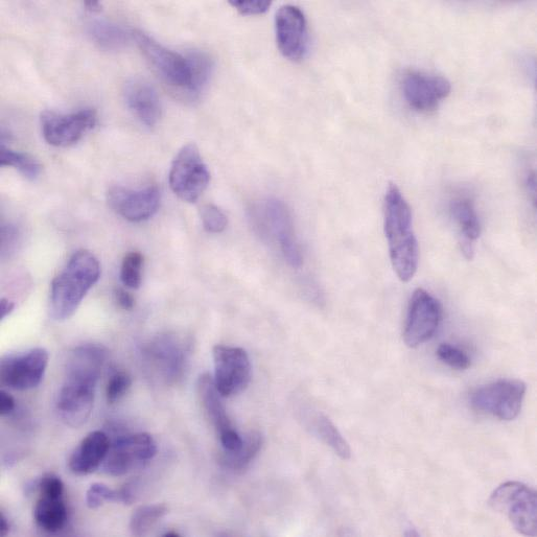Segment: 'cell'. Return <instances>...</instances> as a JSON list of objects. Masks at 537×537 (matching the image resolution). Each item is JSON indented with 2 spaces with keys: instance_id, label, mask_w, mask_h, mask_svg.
<instances>
[{
  "instance_id": "obj_1",
  "label": "cell",
  "mask_w": 537,
  "mask_h": 537,
  "mask_svg": "<svg viewBox=\"0 0 537 537\" xmlns=\"http://www.w3.org/2000/svg\"><path fill=\"white\" fill-rule=\"evenodd\" d=\"M106 359V348L98 344L78 346L70 354L57 400L58 413L67 426L79 428L87 422Z\"/></svg>"
},
{
  "instance_id": "obj_2",
  "label": "cell",
  "mask_w": 537,
  "mask_h": 537,
  "mask_svg": "<svg viewBox=\"0 0 537 537\" xmlns=\"http://www.w3.org/2000/svg\"><path fill=\"white\" fill-rule=\"evenodd\" d=\"M384 227L390 261L396 275L403 283L414 277L419 261L418 242L413 229L412 210L394 183L385 196Z\"/></svg>"
},
{
  "instance_id": "obj_3",
  "label": "cell",
  "mask_w": 537,
  "mask_h": 537,
  "mask_svg": "<svg viewBox=\"0 0 537 537\" xmlns=\"http://www.w3.org/2000/svg\"><path fill=\"white\" fill-rule=\"evenodd\" d=\"M100 276L101 266L96 256L86 250L76 252L52 284V317L64 321L74 316Z\"/></svg>"
},
{
  "instance_id": "obj_4",
  "label": "cell",
  "mask_w": 537,
  "mask_h": 537,
  "mask_svg": "<svg viewBox=\"0 0 537 537\" xmlns=\"http://www.w3.org/2000/svg\"><path fill=\"white\" fill-rule=\"evenodd\" d=\"M253 220L264 236L278 244L286 262L292 268H300L303 256L287 205L277 199H268L255 207Z\"/></svg>"
},
{
  "instance_id": "obj_5",
  "label": "cell",
  "mask_w": 537,
  "mask_h": 537,
  "mask_svg": "<svg viewBox=\"0 0 537 537\" xmlns=\"http://www.w3.org/2000/svg\"><path fill=\"white\" fill-rule=\"evenodd\" d=\"M489 505L507 517L520 534L537 535V497L534 489L521 482H506L490 496Z\"/></svg>"
},
{
  "instance_id": "obj_6",
  "label": "cell",
  "mask_w": 537,
  "mask_h": 537,
  "mask_svg": "<svg viewBox=\"0 0 537 537\" xmlns=\"http://www.w3.org/2000/svg\"><path fill=\"white\" fill-rule=\"evenodd\" d=\"M191 355V343L177 334H162L145 348L150 369L162 382L176 384L183 379Z\"/></svg>"
},
{
  "instance_id": "obj_7",
  "label": "cell",
  "mask_w": 537,
  "mask_h": 537,
  "mask_svg": "<svg viewBox=\"0 0 537 537\" xmlns=\"http://www.w3.org/2000/svg\"><path fill=\"white\" fill-rule=\"evenodd\" d=\"M526 390L520 380H500L476 389L470 401L476 411L510 422L520 415Z\"/></svg>"
},
{
  "instance_id": "obj_8",
  "label": "cell",
  "mask_w": 537,
  "mask_h": 537,
  "mask_svg": "<svg viewBox=\"0 0 537 537\" xmlns=\"http://www.w3.org/2000/svg\"><path fill=\"white\" fill-rule=\"evenodd\" d=\"M169 180L174 194L185 202L195 203L203 195L210 174L195 145H186L179 151L172 163Z\"/></svg>"
},
{
  "instance_id": "obj_9",
  "label": "cell",
  "mask_w": 537,
  "mask_h": 537,
  "mask_svg": "<svg viewBox=\"0 0 537 537\" xmlns=\"http://www.w3.org/2000/svg\"><path fill=\"white\" fill-rule=\"evenodd\" d=\"M442 318L440 302L428 291L413 293L405 323L404 341L410 348L429 342L436 334Z\"/></svg>"
},
{
  "instance_id": "obj_10",
  "label": "cell",
  "mask_w": 537,
  "mask_h": 537,
  "mask_svg": "<svg viewBox=\"0 0 537 537\" xmlns=\"http://www.w3.org/2000/svg\"><path fill=\"white\" fill-rule=\"evenodd\" d=\"M215 384L223 398L242 393L251 381V363L246 350L217 345L213 350Z\"/></svg>"
},
{
  "instance_id": "obj_11",
  "label": "cell",
  "mask_w": 537,
  "mask_h": 537,
  "mask_svg": "<svg viewBox=\"0 0 537 537\" xmlns=\"http://www.w3.org/2000/svg\"><path fill=\"white\" fill-rule=\"evenodd\" d=\"M156 454L157 445L150 434L125 435L111 442L103 468L111 476H124L135 466L152 460Z\"/></svg>"
},
{
  "instance_id": "obj_12",
  "label": "cell",
  "mask_w": 537,
  "mask_h": 537,
  "mask_svg": "<svg viewBox=\"0 0 537 537\" xmlns=\"http://www.w3.org/2000/svg\"><path fill=\"white\" fill-rule=\"evenodd\" d=\"M133 38L139 50L163 80L171 86L188 90L191 83V69L186 57L170 51L142 31H134Z\"/></svg>"
},
{
  "instance_id": "obj_13",
  "label": "cell",
  "mask_w": 537,
  "mask_h": 537,
  "mask_svg": "<svg viewBox=\"0 0 537 537\" xmlns=\"http://www.w3.org/2000/svg\"><path fill=\"white\" fill-rule=\"evenodd\" d=\"M50 356L44 348L9 355L0 363L2 385L14 390H30L39 386L49 365Z\"/></svg>"
},
{
  "instance_id": "obj_14",
  "label": "cell",
  "mask_w": 537,
  "mask_h": 537,
  "mask_svg": "<svg viewBox=\"0 0 537 537\" xmlns=\"http://www.w3.org/2000/svg\"><path fill=\"white\" fill-rule=\"evenodd\" d=\"M97 120V112L92 109L72 114L45 111L41 114L42 134L52 146H72L78 143L86 132L95 128Z\"/></svg>"
},
{
  "instance_id": "obj_15",
  "label": "cell",
  "mask_w": 537,
  "mask_h": 537,
  "mask_svg": "<svg viewBox=\"0 0 537 537\" xmlns=\"http://www.w3.org/2000/svg\"><path fill=\"white\" fill-rule=\"evenodd\" d=\"M198 394L203 409L218 434L224 452L239 451L243 446L244 438L233 427L222 402L223 396L218 391L214 379L207 373L198 381Z\"/></svg>"
},
{
  "instance_id": "obj_16",
  "label": "cell",
  "mask_w": 537,
  "mask_h": 537,
  "mask_svg": "<svg viewBox=\"0 0 537 537\" xmlns=\"http://www.w3.org/2000/svg\"><path fill=\"white\" fill-rule=\"evenodd\" d=\"M451 83L441 76L410 70L402 79L407 104L418 112H430L450 96Z\"/></svg>"
},
{
  "instance_id": "obj_17",
  "label": "cell",
  "mask_w": 537,
  "mask_h": 537,
  "mask_svg": "<svg viewBox=\"0 0 537 537\" xmlns=\"http://www.w3.org/2000/svg\"><path fill=\"white\" fill-rule=\"evenodd\" d=\"M276 41L282 54L298 61L308 51V23L305 14L295 6H284L275 17Z\"/></svg>"
},
{
  "instance_id": "obj_18",
  "label": "cell",
  "mask_w": 537,
  "mask_h": 537,
  "mask_svg": "<svg viewBox=\"0 0 537 537\" xmlns=\"http://www.w3.org/2000/svg\"><path fill=\"white\" fill-rule=\"evenodd\" d=\"M107 199L116 214L127 221L138 223L149 220L157 213L161 195L155 186L138 191L113 186Z\"/></svg>"
},
{
  "instance_id": "obj_19",
  "label": "cell",
  "mask_w": 537,
  "mask_h": 537,
  "mask_svg": "<svg viewBox=\"0 0 537 537\" xmlns=\"http://www.w3.org/2000/svg\"><path fill=\"white\" fill-rule=\"evenodd\" d=\"M297 416L303 427L330 447L341 459L348 460L352 457L348 442L328 416L305 403L299 404Z\"/></svg>"
},
{
  "instance_id": "obj_20",
  "label": "cell",
  "mask_w": 537,
  "mask_h": 537,
  "mask_svg": "<svg viewBox=\"0 0 537 537\" xmlns=\"http://www.w3.org/2000/svg\"><path fill=\"white\" fill-rule=\"evenodd\" d=\"M111 441L103 431L89 433L70 456V471L79 476L95 473L103 465L109 452Z\"/></svg>"
},
{
  "instance_id": "obj_21",
  "label": "cell",
  "mask_w": 537,
  "mask_h": 537,
  "mask_svg": "<svg viewBox=\"0 0 537 537\" xmlns=\"http://www.w3.org/2000/svg\"><path fill=\"white\" fill-rule=\"evenodd\" d=\"M129 109L147 127H154L161 118V103L157 91L149 83L132 80L125 88Z\"/></svg>"
},
{
  "instance_id": "obj_22",
  "label": "cell",
  "mask_w": 537,
  "mask_h": 537,
  "mask_svg": "<svg viewBox=\"0 0 537 537\" xmlns=\"http://www.w3.org/2000/svg\"><path fill=\"white\" fill-rule=\"evenodd\" d=\"M450 214L462 237V250L471 259L474 243L481 235V224L474 202L468 197H457L450 203Z\"/></svg>"
},
{
  "instance_id": "obj_23",
  "label": "cell",
  "mask_w": 537,
  "mask_h": 537,
  "mask_svg": "<svg viewBox=\"0 0 537 537\" xmlns=\"http://www.w3.org/2000/svg\"><path fill=\"white\" fill-rule=\"evenodd\" d=\"M34 520L46 532L62 530L68 520V511L63 499L40 497L34 507Z\"/></svg>"
},
{
  "instance_id": "obj_24",
  "label": "cell",
  "mask_w": 537,
  "mask_h": 537,
  "mask_svg": "<svg viewBox=\"0 0 537 537\" xmlns=\"http://www.w3.org/2000/svg\"><path fill=\"white\" fill-rule=\"evenodd\" d=\"M89 34L93 41L107 51L122 50L129 40L123 28L107 20L92 21L89 25Z\"/></svg>"
},
{
  "instance_id": "obj_25",
  "label": "cell",
  "mask_w": 537,
  "mask_h": 537,
  "mask_svg": "<svg viewBox=\"0 0 537 537\" xmlns=\"http://www.w3.org/2000/svg\"><path fill=\"white\" fill-rule=\"evenodd\" d=\"M264 443V437L260 432L252 431L245 438L242 448L237 452H224L221 457L226 468L233 471H244L250 463L259 455Z\"/></svg>"
},
{
  "instance_id": "obj_26",
  "label": "cell",
  "mask_w": 537,
  "mask_h": 537,
  "mask_svg": "<svg viewBox=\"0 0 537 537\" xmlns=\"http://www.w3.org/2000/svg\"><path fill=\"white\" fill-rule=\"evenodd\" d=\"M169 508L165 504H154L138 507L130 520L133 535H146L162 518L168 515Z\"/></svg>"
},
{
  "instance_id": "obj_27",
  "label": "cell",
  "mask_w": 537,
  "mask_h": 537,
  "mask_svg": "<svg viewBox=\"0 0 537 537\" xmlns=\"http://www.w3.org/2000/svg\"><path fill=\"white\" fill-rule=\"evenodd\" d=\"M186 59H188L191 69V83L188 91L191 95L196 96L199 95L208 83L210 76H212L213 60L207 54L200 51L191 52Z\"/></svg>"
},
{
  "instance_id": "obj_28",
  "label": "cell",
  "mask_w": 537,
  "mask_h": 537,
  "mask_svg": "<svg viewBox=\"0 0 537 537\" xmlns=\"http://www.w3.org/2000/svg\"><path fill=\"white\" fill-rule=\"evenodd\" d=\"M0 152V163L3 167H13L29 180H35L40 175V163L29 154L15 152L4 145Z\"/></svg>"
},
{
  "instance_id": "obj_29",
  "label": "cell",
  "mask_w": 537,
  "mask_h": 537,
  "mask_svg": "<svg viewBox=\"0 0 537 537\" xmlns=\"http://www.w3.org/2000/svg\"><path fill=\"white\" fill-rule=\"evenodd\" d=\"M144 256L139 252H130L125 256L121 269L123 284L136 290L143 282Z\"/></svg>"
},
{
  "instance_id": "obj_30",
  "label": "cell",
  "mask_w": 537,
  "mask_h": 537,
  "mask_svg": "<svg viewBox=\"0 0 537 537\" xmlns=\"http://www.w3.org/2000/svg\"><path fill=\"white\" fill-rule=\"evenodd\" d=\"M437 357L442 363L456 370H466L472 365L468 354L449 343H443L437 348Z\"/></svg>"
},
{
  "instance_id": "obj_31",
  "label": "cell",
  "mask_w": 537,
  "mask_h": 537,
  "mask_svg": "<svg viewBox=\"0 0 537 537\" xmlns=\"http://www.w3.org/2000/svg\"><path fill=\"white\" fill-rule=\"evenodd\" d=\"M105 502H119V490L111 489L103 483L92 484L86 493L87 506L97 509Z\"/></svg>"
},
{
  "instance_id": "obj_32",
  "label": "cell",
  "mask_w": 537,
  "mask_h": 537,
  "mask_svg": "<svg viewBox=\"0 0 537 537\" xmlns=\"http://www.w3.org/2000/svg\"><path fill=\"white\" fill-rule=\"evenodd\" d=\"M201 220L203 227L210 233L223 232L228 224L226 215L214 204H206L201 208Z\"/></svg>"
},
{
  "instance_id": "obj_33",
  "label": "cell",
  "mask_w": 537,
  "mask_h": 537,
  "mask_svg": "<svg viewBox=\"0 0 537 537\" xmlns=\"http://www.w3.org/2000/svg\"><path fill=\"white\" fill-rule=\"evenodd\" d=\"M131 385V378L126 372H115L114 375L110 377L106 388L108 403L114 404L123 399Z\"/></svg>"
},
{
  "instance_id": "obj_34",
  "label": "cell",
  "mask_w": 537,
  "mask_h": 537,
  "mask_svg": "<svg viewBox=\"0 0 537 537\" xmlns=\"http://www.w3.org/2000/svg\"><path fill=\"white\" fill-rule=\"evenodd\" d=\"M40 495L53 499H63L64 484L62 480L55 474H45L38 482Z\"/></svg>"
},
{
  "instance_id": "obj_35",
  "label": "cell",
  "mask_w": 537,
  "mask_h": 537,
  "mask_svg": "<svg viewBox=\"0 0 537 537\" xmlns=\"http://www.w3.org/2000/svg\"><path fill=\"white\" fill-rule=\"evenodd\" d=\"M229 4L243 15H259L266 13L271 2L267 0H254V2H242V0H230Z\"/></svg>"
},
{
  "instance_id": "obj_36",
  "label": "cell",
  "mask_w": 537,
  "mask_h": 537,
  "mask_svg": "<svg viewBox=\"0 0 537 537\" xmlns=\"http://www.w3.org/2000/svg\"><path fill=\"white\" fill-rule=\"evenodd\" d=\"M115 300L125 311H131L135 306L134 297L125 289L119 288L114 292Z\"/></svg>"
},
{
  "instance_id": "obj_37",
  "label": "cell",
  "mask_w": 537,
  "mask_h": 537,
  "mask_svg": "<svg viewBox=\"0 0 537 537\" xmlns=\"http://www.w3.org/2000/svg\"><path fill=\"white\" fill-rule=\"evenodd\" d=\"M15 406V400L10 393L6 391L0 392V414L3 416L11 414Z\"/></svg>"
},
{
  "instance_id": "obj_38",
  "label": "cell",
  "mask_w": 537,
  "mask_h": 537,
  "mask_svg": "<svg viewBox=\"0 0 537 537\" xmlns=\"http://www.w3.org/2000/svg\"><path fill=\"white\" fill-rule=\"evenodd\" d=\"M15 305L7 298L0 301V320H4L14 311Z\"/></svg>"
},
{
  "instance_id": "obj_39",
  "label": "cell",
  "mask_w": 537,
  "mask_h": 537,
  "mask_svg": "<svg viewBox=\"0 0 537 537\" xmlns=\"http://www.w3.org/2000/svg\"><path fill=\"white\" fill-rule=\"evenodd\" d=\"M10 532V524L3 512H0V535L7 536Z\"/></svg>"
},
{
  "instance_id": "obj_40",
  "label": "cell",
  "mask_w": 537,
  "mask_h": 537,
  "mask_svg": "<svg viewBox=\"0 0 537 537\" xmlns=\"http://www.w3.org/2000/svg\"><path fill=\"white\" fill-rule=\"evenodd\" d=\"M84 7L90 13H99L103 8L102 5L97 2V0H87V2L84 3Z\"/></svg>"
},
{
  "instance_id": "obj_41",
  "label": "cell",
  "mask_w": 537,
  "mask_h": 537,
  "mask_svg": "<svg viewBox=\"0 0 537 537\" xmlns=\"http://www.w3.org/2000/svg\"><path fill=\"white\" fill-rule=\"evenodd\" d=\"M163 536H171V537H174V536H180V534L177 533V532H174V531H169V532L163 534Z\"/></svg>"
}]
</instances>
